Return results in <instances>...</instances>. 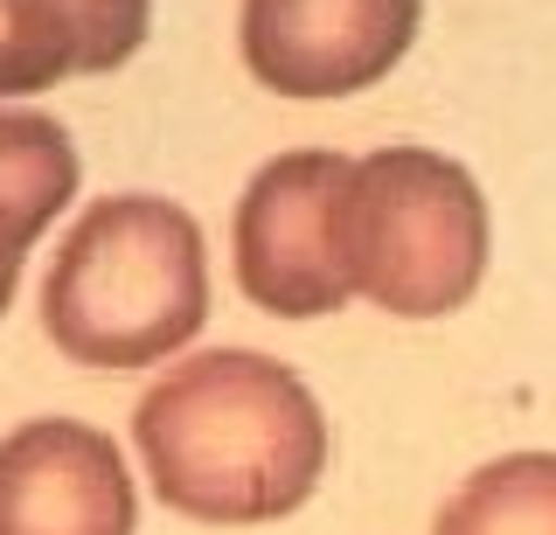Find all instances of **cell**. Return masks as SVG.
I'll return each mask as SVG.
<instances>
[{"mask_svg":"<svg viewBox=\"0 0 556 535\" xmlns=\"http://www.w3.org/2000/svg\"><path fill=\"white\" fill-rule=\"evenodd\" d=\"M139 459L188 522H278L327 473V418L286 361L257 348L188 355L139 396Z\"/></svg>","mask_w":556,"mask_h":535,"instance_id":"obj_1","label":"cell"},{"mask_svg":"<svg viewBox=\"0 0 556 535\" xmlns=\"http://www.w3.org/2000/svg\"><path fill=\"white\" fill-rule=\"evenodd\" d=\"M208 320L202 230L167 195H104L77 216L42 279V334L84 369H147Z\"/></svg>","mask_w":556,"mask_h":535,"instance_id":"obj_2","label":"cell"},{"mask_svg":"<svg viewBox=\"0 0 556 535\" xmlns=\"http://www.w3.org/2000/svg\"><path fill=\"white\" fill-rule=\"evenodd\" d=\"M486 195L431 147H376L348 175L341 251L348 285L396 320L459 314L486 279Z\"/></svg>","mask_w":556,"mask_h":535,"instance_id":"obj_3","label":"cell"},{"mask_svg":"<svg viewBox=\"0 0 556 535\" xmlns=\"http://www.w3.org/2000/svg\"><path fill=\"white\" fill-rule=\"evenodd\" d=\"M348 175H355L348 153L300 147L265 161L237 195V222H230L237 285L271 320H320L355 300L348 251H341Z\"/></svg>","mask_w":556,"mask_h":535,"instance_id":"obj_4","label":"cell"},{"mask_svg":"<svg viewBox=\"0 0 556 535\" xmlns=\"http://www.w3.org/2000/svg\"><path fill=\"white\" fill-rule=\"evenodd\" d=\"M417 22L425 0H243L237 42L265 91L348 98L404 63Z\"/></svg>","mask_w":556,"mask_h":535,"instance_id":"obj_5","label":"cell"},{"mask_svg":"<svg viewBox=\"0 0 556 535\" xmlns=\"http://www.w3.org/2000/svg\"><path fill=\"white\" fill-rule=\"evenodd\" d=\"M132 473L98 424L28 418L0 438V535H132Z\"/></svg>","mask_w":556,"mask_h":535,"instance_id":"obj_6","label":"cell"},{"mask_svg":"<svg viewBox=\"0 0 556 535\" xmlns=\"http://www.w3.org/2000/svg\"><path fill=\"white\" fill-rule=\"evenodd\" d=\"M153 0H0V98L98 77L139 56Z\"/></svg>","mask_w":556,"mask_h":535,"instance_id":"obj_7","label":"cell"},{"mask_svg":"<svg viewBox=\"0 0 556 535\" xmlns=\"http://www.w3.org/2000/svg\"><path fill=\"white\" fill-rule=\"evenodd\" d=\"M77 147L42 112H0V314L14 306L35 237L77 195Z\"/></svg>","mask_w":556,"mask_h":535,"instance_id":"obj_8","label":"cell"},{"mask_svg":"<svg viewBox=\"0 0 556 535\" xmlns=\"http://www.w3.org/2000/svg\"><path fill=\"white\" fill-rule=\"evenodd\" d=\"M431 535H556V453H508L466 473Z\"/></svg>","mask_w":556,"mask_h":535,"instance_id":"obj_9","label":"cell"}]
</instances>
